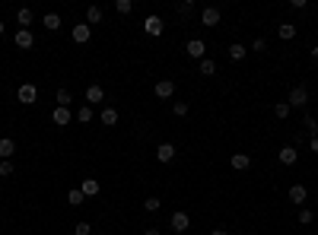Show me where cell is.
Listing matches in <instances>:
<instances>
[{"instance_id": "23", "label": "cell", "mask_w": 318, "mask_h": 235, "mask_svg": "<svg viewBox=\"0 0 318 235\" xmlns=\"http://www.w3.org/2000/svg\"><path fill=\"white\" fill-rule=\"evenodd\" d=\"M245 54H248V48H245V45H239V42H235V45H229V60H242Z\"/></svg>"}, {"instance_id": "41", "label": "cell", "mask_w": 318, "mask_h": 235, "mask_svg": "<svg viewBox=\"0 0 318 235\" xmlns=\"http://www.w3.org/2000/svg\"><path fill=\"white\" fill-rule=\"evenodd\" d=\"M3 32H6V26H3V19H0V35H3Z\"/></svg>"}, {"instance_id": "34", "label": "cell", "mask_w": 318, "mask_h": 235, "mask_svg": "<svg viewBox=\"0 0 318 235\" xmlns=\"http://www.w3.org/2000/svg\"><path fill=\"white\" fill-rule=\"evenodd\" d=\"M10 175H13V162L3 159V162H0V178H10Z\"/></svg>"}, {"instance_id": "14", "label": "cell", "mask_w": 318, "mask_h": 235, "mask_svg": "<svg viewBox=\"0 0 318 235\" xmlns=\"http://www.w3.org/2000/svg\"><path fill=\"white\" fill-rule=\"evenodd\" d=\"M287 197H289V204H306V197H309V194H306V187H302V184H293Z\"/></svg>"}, {"instance_id": "10", "label": "cell", "mask_w": 318, "mask_h": 235, "mask_svg": "<svg viewBox=\"0 0 318 235\" xmlns=\"http://www.w3.org/2000/svg\"><path fill=\"white\" fill-rule=\"evenodd\" d=\"M13 42H16V48H32V45H35V35H32L29 29H19L16 35H13Z\"/></svg>"}, {"instance_id": "30", "label": "cell", "mask_w": 318, "mask_h": 235, "mask_svg": "<svg viewBox=\"0 0 318 235\" xmlns=\"http://www.w3.org/2000/svg\"><path fill=\"white\" fill-rule=\"evenodd\" d=\"M302 124L309 127V137H318V121H315L312 115H306V118H302Z\"/></svg>"}, {"instance_id": "18", "label": "cell", "mask_w": 318, "mask_h": 235, "mask_svg": "<svg viewBox=\"0 0 318 235\" xmlns=\"http://www.w3.org/2000/svg\"><path fill=\"white\" fill-rule=\"evenodd\" d=\"M277 35H280L283 42H289V38H296V26L293 23H280L277 26Z\"/></svg>"}, {"instance_id": "8", "label": "cell", "mask_w": 318, "mask_h": 235, "mask_svg": "<svg viewBox=\"0 0 318 235\" xmlns=\"http://www.w3.org/2000/svg\"><path fill=\"white\" fill-rule=\"evenodd\" d=\"M162 29H166V26H162L159 16H146L144 19V32L146 35H162Z\"/></svg>"}, {"instance_id": "9", "label": "cell", "mask_w": 318, "mask_h": 235, "mask_svg": "<svg viewBox=\"0 0 318 235\" xmlns=\"http://www.w3.org/2000/svg\"><path fill=\"white\" fill-rule=\"evenodd\" d=\"M153 92H156V99H172L175 83H172V79H159V83L153 86Z\"/></svg>"}, {"instance_id": "16", "label": "cell", "mask_w": 318, "mask_h": 235, "mask_svg": "<svg viewBox=\"0 0 318 235\" xmlns=\"http://www.w3.org/2000/svg\"><path fill=\"white\" fill-rule=\"evenodd\" d=\"M99 118H102V124L105 127H115V124H118V108H112V105H108V108H102V115H99Z\"/></svg>"}, {"instance_id": "38", "label": "cell", "mask_w": 318, "mask_h": 235, "mask_svg": "<svg viewBox=\"0 0 318 235\" xmlns=\"http://www.w3.org/2000/svg\"><path fill=\"white\" fill-rule=\"evenodd\" d=\"M309 146H312V153H318V137H309Z\"/></svg>"}, {"instance_id": "6", "label": "cell", "mask_w": 318, "mask_h": 235, "mask_svg": "<svg viewBox=\"0 0 318 235\" xmlns=\"http://www.w3.org/2000/svg\"><path fill=\"white\" fill-rule=\"evenodd\" d=\"M51 121L58 127H67L73 121V115H70V108H60V105H54V111H51Z\"/></svg>"}, {"instance_id": "22", "label": "cell", "mask_w": 318, "mask_h": 235, "mask_svg": "<svg viewBox=\"0 0 318 235\" xmlns=\"http://www.w3.org/2000/svg\"><path fill=\"white\" fill-rule=\"evenodd\" d=\"M42 23H45V29H51V32H58V29H60V16H58V13H45Z\"/></svg>"}, {"instance_id": "33", "label": "cell", "mask_w": 318, "mask_h": 235, "mask_svg": "<svg viewBox=\"0 0 318 235\" xmlns=\"http://www.w3.org/2000/svg\"><path fill=\"white\" fill-rule=\"evenodd\" d=\"M73 235H92V226L89 223H77L73 226Z\"/></svg>"}, {"instance_id": "31", "label": "cell", "mask_w": 318, "mask_h": 235, "mask_svg": "<svg viewBox=\"0 0 318 235\" xmlns=\"http://www.w3.org/2000/svg\"><path fill=\"white\" fill-rule=\"evenodd\" d=\"M115 10H118L121 16H127V13L134 10V3H131V0H115Z\"/></svg>"}, {"instance_id": "43", "label": "cell", "mask_w": 318, "mask_h": 235, "mask_svg": "<svg viewBox=\"0 0 318 235\" xmlns=\"http://www.w3.org/2000/svg\"><path fill=\"white\" fill-rule=\"evenodd\" d=\"M102 235H112V232H102Z\"/></svg>"}, {"instance_id": "24", "label": "cell", "mask_w": 318, "mask_h": 235, "mask_svg": "<svg viewBox=\"0 0 318 235\" xmlns=\"http://www.w3.org/2000/svg\"><path fill=\"white\" fill-rule=\"evenodd\" d=\"M86 23H89V26L102 23V6H89V10H86Z\"/></svg>"}, {"instance_id": "26", "label": "cell", "mask_w": 318, "mask_h": 235, "mask_svg": "<svg viewBox=\"0 0 318 235\" xmlns=\"http://www.w3.org/2000/svg\"><path fill=\"white\" fill-rule=\"evenodd\" d=\"M175 13H178V16H191V13H194V3H191V0H181V3L175 6Z\"/></svg>"}, {"instance_id": "17", "label": "cell", "mask_w": 318, "mask_h": 235, "mask_svg": "<svg viewBox=\"0 0 318 235\" xmlns=\"http://www.w3.org/2000/svg\"><path fill=\"white\" fill-rule=\"evenodd\" d=\"M13 153H16V143H13L10 137H3V140H0V162H3V159H10Z\"/></svg>"}, {"instance_id": "2", "label": "cell", "mask_w": 318, "mask_h": 235, "mask_svg": "<svg viewBox=\"0 0 318 235\" xmlns=\"http://www.w3.org/2000/svg\"><path fill=\"white\" fill-rule=\"evenodd\" d=\"M70 38H73L77 45H86V42L92 38V26H89V23H77V26H73V32H70Z\"/></svg>"}, {"instance_id": "15", "label": "cell", "mask_w": 318, "mask_h": 235, "mask_svg": "<svg viewBox=\"0 0 318 235\" xmlns=\"http://www.w3.org/2000/svg\"><path fill=\"white\" fill-rule=\"evenodd\" d=\"M102 99H105V89H102L99 83H92L89 89H86V102H92V105H96V102H102Z\"/></svg>"}, {"instance_id": "1", "label": "cell", "mask_w": 318, "mask_h": 235, "mask_svg": "<svg viewBox=\"0 0 318 235\" xmlns=\"http://www.w3.org/2000/svg\"><path fill=\"white\" fill-rule=\"evenodd\" d=\"M289 108H306L309 105V89L306 86H293V92H289Z\"/></svg>"}, {"instance_id": "19", "label": "cell", "mask_w": 318, "mask_h": 235, "mask_svg": "<svg viewBox=\"0 0 318 235\" xmlns=\"http://www.w3.org/2000/svg\"><path fill=\"white\" fill-rule=\"evenodd\" d=\"M80 191H83V197H96L99 194V181L96 178H83V187H80Z\"/></svg>"}, {"instance_id": "4", "label": "cell", "mask_w": 318, "mask_h": 235, "mask_svg": "<svg viewBox=\"0 0 318 235\" xmlns=\"http://www.w3.org/2000/svg\"><path fill=\"white\" fill-rule=\"evenodd\" d=\"M185 54H188V57H194V60H204V54H207V45L201 42V38H191V42L185 45Z\"/></svg>"}, {"instance_id": "42", "label": "cell", "mask_w": 318, "mask_h": 235, "mask_svg": "<svg viewBox=\"0 0 318 235\" xmlns=\"http://www.w3.org/2000/svg\"><path fill=\"white\" fill-rule=\"evenodd\" d=\"M312 57H315V60H318V45H315V48H312Z\"/></svg>"}, {"instance_id": "5", "label": "cell", "mask_w": 318, "mask_h": 235, "mask_svg": "<svg viewBox=\"0 0 318 235\" xmlns=\"http://www.w3.org/2000/svg\"><path fill=\"white\" fill-rule=\"evenodd\" d=\"M169 223H172V229L175 232H188V229H191V216H188V213H172V219H169Z\"/></svg>"}, {"instance_id": "32", "label": "cell", "mask_w": 318, "mask_h": 235, "mask_svg": "<svg viewBox=\"0 0 318 235\" xmlns=\"http://www.w3.org/2000/svg\"><path fill=\"white\" fill-rule=\"evenodd\" d=\"M159 207H162V204H159V197H146V200H144V210H146V213H156Z\"/></svg>"}, {"instance_id": "20", "label": "cell", "mask_w": 318, "mask_h": 235, "mask_svg": "<svg viewBox=\"0 0 318 235\" xmlns=\"http://www.w3.org/2000/svg\"><path fill=\"white\" fill-rule=\"evenodd\" d=\"M16 23L23 26V29H29V26H32V10H29V6H23V10H16Z\"/></svg>"}, {"instance_id": "7", "label": "cell", "mask_w": 318, "mask_h": 235, "mask_svg": "<svg viewBox=\"0 0 318 235\" xmlns=\"http://www.w3.org/2000/svg\"><path fill=\"white\" fill-rule=\"evenodd\" d=\"M296 159H299L296 146H283V150L277 153V162H280V165H296Z\"/></svg>"}, {"instance_id": "39", "label": "cell", "mask_w": 318, "mask_h": 235, "mask_svg": "<svg viewBox=\"0 0 318 235\" xmlns=\"http://www.w3.org/2000/svg\"><path fill=\"white\" fill-rule=\"evenodd\" d=\"M210 235H229V232H226V229H213Z\"/></svg>"}, {"instance_id": "25", "label": "cell", "mask_w": 318, "mask_h": 235, "mask_svg": "<svg viewBox=\"0 0 318 235\" xmlns=\"http://www.w3.org/2000/svg\"><path fill=\"white\" fill-rule=\"evenodd\" d=\"M289 111H293V108H289V102H277V105H274V115L280 118V121L289 118Z\"/></svg>"}, {"instance_id": "13", "label": "cell", "mask_w": 318, "mask_h": 235, "mask_svg": "<svg viewBox=\"0 0 318 235\" xmlns=\"http://www.w3.org/2000/svg\"><path fill=\"white\" fill-rule=\"evenodd\" d=\"M156 159H159V162H172V159H175V146L172 143H159L156 146Z\"/></svg>"}, {"instance_id": "29", "label": "cell", "mask_w": 318, "mask_h": 235, "mask_svg": "<svg viewBox=\"0 0 318 235\" xmlns=\"http://www.w3.org/2000/svg\"><path fill=\"white\" fill-rule=\"evenodd\" d=\"M77 121H80V124H89V121H92V108H89V105H83V108L77 111Z\"/></svg>"}, {"instance_id": "21", "label": "cell", "mask_w": 318, "mask_h": 235, "mask_svg": "<svg viewBox=\"0 0 318 235\" xmlns=\"http://www.w3.org/2000/svg\"><path fill=\"white\" fill-rule=\"evenodd\" d=\"M198 70L204 73V77H213V73H216V60H213V57H204V60L198 64Z\"/></svg>"}, {"instance_id": "3", "label": "cell", "mask_w": 318, "mask_h": 235, "mask_svg": "<svg viewBox=\"0 0 318 235\" xmlns=\"http://www.w3.org/2000/svg\"><path fill=\"white\" fill-rule=\"evenodd\" d=\"M16 99H19L23 105H35V99H38V89H35L32 83H23V86L16 89Z\"/></svg>"}, {"instance_id": "11", "label": "cell", "mask_w": 318, "mask_h": 235, "mask_svg": "<svg viewBox=\"0 0 318 235\" xmlns=\"http://www.w3.org/2000/svg\"><path fill=\"white\" fill-rule=\"evenodd\" d=\"M229 165H232L235 172H245L248 165H252V156H248V153H232V159H229Z\"/></svg>"}, {"instance_id": "37", "label": "cell", "mask_w": 318, "mask_h": 235, "mask_svg": "<svg viewBox=\"0 0 318 235\" xmlns=\"http://www.w3.org/2000/svg\"><path fill=\"white\" fill-rule=\"evenodd\" d=\"M299 223H302V226L312 223V210H306V207H302V210H299Z\"/></svg>"}, {"instance_id": "36", "label": "cell", "mask_w": 318, "mask_h": 235, "mask_svg": "<svg viewBox=\"0 0 318 235\" xmlns=\"http://www.w3.org/2000/svg\"><path fill=\"white\" fill-rule=\"evenodd\" d=\"M172 111H175L178 118H185V115H188V102H175V105H172Z\"/></svg>"}, {"instance_id": "12", "label": "cell", "mask_w": 318, "mask_h": 235, "mask_svg": "<svg viewBox=\"0 0 318 235\" xmlns=\"http://www.w3.org/2000/svg\"><path fill=\"white\" fill-rule=\"evenodd\" d=\"M201 23L210 26V29H213V26H220V10H216V6H207V10L201 13Z\"/></svg>"}, {"instance_id": "28", "label": "cell", "mask_w": 318, "mask_h": 235, "mask_svg": "<svg viewBox=\"0 0 318 235\" xmlns=\"http://www.w3.org/2000/svg\"><path fill=\"white\" fill-rule=\"evenodd\" d=\"M67 204H70V207H80V204H83V191H80V187H73V191L67 194Z\"/></svg>"}, {"instance_id": "40", "label": "cell", "mask_w": 318, "mask_h": 235, "mask_svg": "<svg viewBox=\"0 0 318 235\" xmlns=\"http://www.w3.org/2000/svg\"><path fill=\"white\" fill-rule=\"evenodd\" d=\"M144 235H159V229H146V232H144Z\"/></svg>"}, {"instance_id": "35", "label": "cell", "mask_w": 318, "mask_h": 235, "mask_svg": "<svg viewBox=\"0 0 318 235\" xmlns=\"http://www.w3.org/2000/svg\"><path fill=\"white\" fill-rule=\"evenodd\" d=\"M252 51H258V54H264V51H267V42H264V38H255V42H252Z\"/></svg>"}, {"instance_id": "27", "label": "cell", "mask_w": 318, "mask_h": 235, "mask_svg": "<svg viewBox=\"0 0 318 235\" xmlns=\"http://www.w3.org/2000/svg\"><path fill=\"white\" fill-rule=\"evenodd\" d=\"M54 102H58L60 108H70V92H67V89H58V96H54Z\"/></svg>"}]
</instances>
